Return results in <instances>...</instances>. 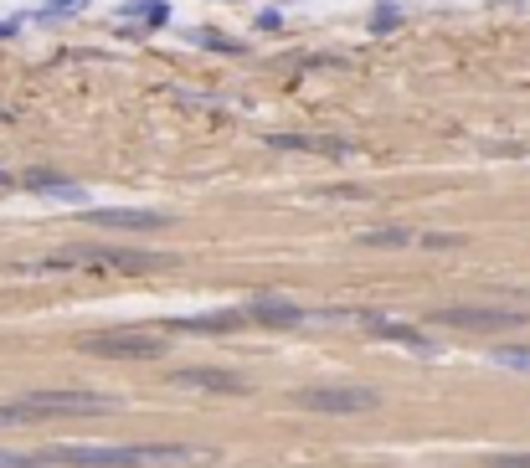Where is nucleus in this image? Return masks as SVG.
I'll list each match as a JSON object with an SVG mask.
<instances>
[{"mask_svg":"<svg viewBox=\"0 0 530 468\" xmlns=\"http://www.w3.org/2000/svg\"><path fill=\"white\" fill-rule=\"evenodd\" d=\"M381 402L371 387H304L294 391V406L304 412H320V417H351V412H371Z\"/></svg>","mask_w":530,"mask_h":468,"instance_id":"f257e3e1","label":"nucleus"},{"mask_svg":"<svg viewBox=\"0 0 530 468\" xmlns=\"http://www.w3.org/2000/svg\"><path fill=\"white\" fill-rule=\"evenodd\" d=\"M21 406L36 417H78V412H109L113 396H103V391H26L21 396Z\"/></svg>","mask_w":530,"mask_h":468,"instance_id":"f03ea898","label":"nucleus"},{"mask_svg":"<svg viewBox=\"0 0 530 468\" xmlns=\"http://www.w3.org/2000/svg\"><path fill=\"white\" fill-rule=\"evenodd\" d=\"M82 350L88 356H109V360H155L165 356V339L145 335V330H113V335H88Z\"/></svg>","mask_w":530,"mask_h":468,"instance_id":"7ed1b4c3","label":"nucleus"},{"mask_svg":"<svg viewBox=\"0 0 530 468\" xmlns=\"http://www.w3.org/2000/svg\"><path fill=\"white\" fill-rule=\"evenodd\" d=\"M438 324H448V330H515L520 314L515 309H438Z\"/></svg>","mask_w":530,"mask_h":468,"instance_id":"20e7f679","label":"nucleus"},{"mask_svg":"<svg viewBox=\"0 0 530 468\" xmlns=\"http://www.w3.org/2000/svg\"><path fill=\"white\" fill-rule=\"evenodd\" d=\"M88 222H98V226H124V232H149V226H170V211H140V206L88 211Z\"/></svg>","mask_w":530,"mask_h":468,"instance_id":"39448f33","label":"nucleus"},{"mask_svg":"<svg viewBox=\"0 0 530 468\" xmlns=\"http://www.w3.org/2000/svg\"><path fill=\"white\" fill-rule=\"evenodd\" d=\"M242 314L257 320V324H304V309L289 304V299H253Z\"/></svg>","mask_w":530,"mask_h":468,"instance_id":"423d86ee","label":"nucleus"},{"mask_svg":"<svg viewBox=\"0 0 530 468\" xmlns=\"http://www.w3.org/2000/svg\"><path fill=\"white\" fill-rule=\"evenodd\" d=\"M26 186L42 196H63V201H82V186L78 180H63V176H47V170H32L26 176Z\"/></svg>","mask_w":530,"mask_h":468,"instance_id":"0eeeda50","label":"nucleus"},{"mask_svg":"<svg viewBox=\"0 0 530 468\" xmlns=\"http://www.w3.org/2000/svg\"><path fill=\"white\" fill-rule=\"evenodd\" d=\"M176 381L180 387H201V391H247L237 376H226V371H180Z\"/></svg>","mask_w":530,"mask_h":468,"instance_id":"6e6552de","label":"nucleus"},{"mask_svg":"<svg viewBox=\"0 0 530 468\" xmlns=\"http://www.w3.org/2000/svg\"><path fill=\"white\" fill-rule=\"evenodd\" d=\"M124 16L149 21V26H165V21H170V5H165V0H129V5H124Z\"/></svg>","mask_w":530,"mask_h":468,"instance_id":"1a4fd4ad","label":"nucleus"},{"mask_svg":"<svg viewBox=\"0 0 530 468\" xmlns=\"http://www.w3.org/2000/svg\"><path fill=\"white\" fill-rule=\"evenodd\" d=\"M361 243H366V247H402V243H412V232H402V226H386V232H366Z\"/></svg>","mask_w":530,"mask_h":468,"instance_id":"9d476101","label":"nucleus"},{"mask_svg":"<svg viewBox=\"0 0 530 468\" xmlns=\"http://www.w3.org/2000/svg\"><path fill=\"white\" fill-rule=\"evenodd\" d=\"M381 335H386V339H407V345H418V350H433V345H428V339H422L412 324H381Z\"/></svg>","mask_w":530,"mask_h":468,"instance_id":"9b49d317","label":"nucleus"},{"mask_svg":"<svg viewBox=\"0 0 530 468\" xmlns=\"http://www.w3.org/2000/svg\"><path fill=\"white\" fill-rule=\"evenodd\" d=\"M0 468H52L42 453H0Z\"/></svg>","mask_w":530,"mask_h":468,"instance_id":"f8f14e48","label":"nucleus"},{"mask_svg":"<svg viewBox=\"0 0 530 468\" xmlns=\"http://www.w3.org/2000/svg\"><path fill=\"white\" fill-rule=\"evenodd\" d=\"M479 468H530V453H495V458H484Z\"/></svg>","mask_w":530,"mask_h":468,"instance_id":"ddd939ff","label":"nucleus"},{"mask_svg":"<svg viewBox=\"0 0 530 468\" xmlns=\"http://www.w3.org/2000/svg\"><path fill=\"white\" fill-rule=\"evenodd\" d=\"M397 21H402V11H397V5H391V0H381V11H376V16H371V26H376V32H391V26H397Z\"/></svg>","mask_w":530,"mask_h":468,"instance_id":"4468645a","label":"nucleus"},{"mask_svg":"<svg viewBox=\"0 0 530 468\" xmlns=\"http://www.w3.org/2000/svg\"><path fill=\"white\" fill-rule=\"evenodd\" d=\"M21 422H32V412H26L21 402H5V406H0V427H21Z\"/></svg>","mask_w":530,"mask_h":468,"instance_id":"2eb2a0df","label":"nucleus"},{"mask_svg":"<svg viewBox=\"0 0 530 468\" xmlns=\"http://www.w3.org/2000/svg\"><path fill=\"white\" fill-rule=\"evenodd\" d=\"M499 360H505V366H525L530 371V350H499Z\"/></svg>","mask_w":530,"mask_h":468,"instance_id":"dca6fc26","label":"nucleus"}]
</instances>
